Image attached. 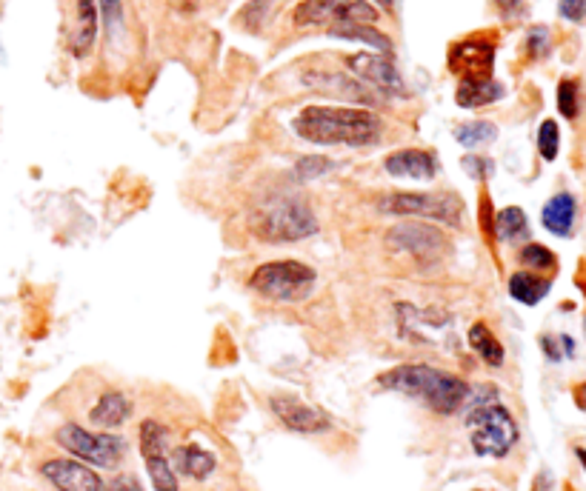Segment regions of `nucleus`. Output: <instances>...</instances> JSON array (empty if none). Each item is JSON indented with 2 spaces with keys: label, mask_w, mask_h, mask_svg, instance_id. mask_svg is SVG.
I'll list each match as a JSON object with an SVG mask.
<instances>
[{
  "label": "nucleus",
  "mask_w": 586,
  "mask_h": 491,
  "mask_svg": "<svg viewBox=\"0 0 586 491\" xmlns=\"http://www.w3.org/2000/svg\"><path fill=\"white\" fill-rule=\"evenodd\" d=\"M292 132L318 146H369L381 138L384 123L369 109L349 106H306L292 120Z\"/></svg>",
  "instance_id": "f257e3e1"
},
{
  "label": "nucleus",
  "mask_w": 586,
  "mask_h": 491,
  "mask_svg": "<svg viewBox=\"0 0 586 491\" xmlns=\"http://www.w3.org/2000/svg\"><path fill=\"white\" fill-rule=\"evenodd\" d=\"M381 389L406 394L421 400L435 414H455L466 409L472 386L458 374L426 366V363H404L378 377Z\"/></svg>",
  "instance_id": "f03ea898"
},
{
  "label": "nucleus",
  "mask_w": 586,
  "mask_h": 491,
  "mask_svg": "<svg viewBox=\"0 0 586 491\" xmlns=\"http://www.w3.org/2000/svg\"><path fill=\"white\" fill-rule=\"evenodd\" d=\"M252 232L263 243H295L318 232V217L298 197H278L263 203L252 217Z\"/></svg>",
  "instance_id": "7ed1b4c3"
},
{
  "label": "nucleus",
  "mask_w": 586,
  "mask_h": 491,
  "mask_svg": "<svg viewBox=\"0 0 586 491\" xmlns=\"http://www.w3.org/2000/svg\"><path fill=\"white\" fill-rule=\"evenodd\" d=\"M318 272L301 260H272L249 277V289L272 303H301L315 292Z\"/></svg>",
  "instance_id": "20e7f679"
},
{
  "label": "nucleus",
  "mask_w": 586,
  "mask_h": 491,
  "mask_svg": "<svg viewBox=\"0 0 586 491\" xmlns=\"http://www.w3.org/2000/svg\"><path fill=\"white\" fill-rule=\"evenodd\" d=\"M466 429L478 457H506L518 443V423L498 400L469 409Z\"/></svg>",
  "instance_id": "39448f33"
},
{
  "label": "nucleus",
  "mask_w": 586,
  "mask_h": 491,
  "mask_svg": "<svg viewBox=\"0 0 586 491\" xmlns=\"http://www.w3.org/2000/svg\"><path fill=\"white\" fill-rule=\"evenodd\" d=\"M381 212L438 220L444 226H461L464 203L458 195H446V192H392L381 200Z\"/></svg>",
  "instance_id": "423d86ee"
},
{
  "label": "nucleus",
  "mask_w": 586,
  "mask_h": 491,
  "mask_svg": "<svg viewBox=\"0 0 586 491\" xmlns=\"http://www.w3.org/2000/svg\"><path fill=\"white\" fill-rule=\"evenodd\" d=\"M58 446H63L69 454H75L81 463H92L98 469H115L126 454V443L118 434L109 432H86L83 426L66 423L55 432Z\"/></svg>",
  "instance_id": "0eeeda50"
},
{
  "label": "nucleus",
  "mask_w": 586,
  "mask_h": 491,
  "mask_svg": "<svg viewBox=\"0 0 586 491\" xmlns=\"http://www.w3.org/2000/svg\"><path fill=\"white\" fill-rule=\"evenodd\" d=\"M298 26H352V23H369L375 26L378 9L369 0H301L292 12Z\"/></svg>",
  "instance_id": "6e6552de"
},
{
  "label": "nucleus",
  "mask_w": 586,
  "mask_h": 491,
  "mask_svg": "<svg viewBox=\"0 0 586 491\" xmlns=\"http://www.w3.org/2000/svg\"><path fill=\"white\" fill-rule=\"evenodd\" d=\"M386 243L398 252H406L412 260H418L421 266H435L438 260H444L449 252V237L432 226V223H398L395 229H389Z\"/></svg>",
  "instance_id": "1a4fd4ad"
},
{
  "label": "nucleus",
  "mask_w": 586,
  "mask_h": 491,
  "mask_svg": "<svg viewBox=\"0 0 586 491\" xmlns=\"http://www.w3.org/2000/svg\"><path fill=\"white\" fill-rule=\"evenodd\" d=\"M269 409H272V414L281 420L289 432L324 434L332 429V417L324 409L306 406L298 397H289V394H275L269 400Z\"/></svg>",
  "instance_id": "9d476101"
},
{
  "label": "nucleus",
  "mask_w": 586,
  "mask_h": 491,
  "mask_svg": "<svg viewBox=\"0 0 586 491\" xmlns=\"http://www.w3.org/2000/svg\"><path fill=\"white\" fill-rule=\"evenodd\" d=\"M346 66H349L352 75L378 86L384 95H392V98H404L406 95L404 78H401L398 66L389 60V55H349Z\"/></svg>",
  "instance_id": "9b49d317"
},
{
  "label": "nucleus",
  "mask_w": 586,
  "mask_h": 491,
  "mask_svg": "<svg viewBox=\"0 0 586 491\" xmlns=\"http://www.w3.org/2000/svg\"><path fill=\"white\" fill-rule=\"evenodd\" d=\"M495 46L484 40H461L449 49V69L464 78H492Z\"/></svg>",
  "instance_id": "f8f14e48"
},
{
  "label": "nucleus",
  "mask_w": 586,
  "mask_h": 491,
  "mask_svg": "<svg viewBox=\"0 0 586 491\" xmlns=\"http://www.w3.org/2000/svg\"><path fill=\"white\" fill-rule=\"evenodd\" d=\"M41 474L58 491H103V480L81 460H46Z\"/></svg>",
  "instance_id": "ddd939ff"
},
{
  "label": "nucleus",
  "mask_w": 586,
  "mask_h": 491,
  "mask_svg": "<svg viewBox=\"0 0 586 491\" xmlns=\"http://www.w3.org/2000/svg\"><path fill=\"white\" fill-rule=\"evenodd\" d=\"M384 169L392 177H409V180H432L438 175V160L424 149H401L386 158Z\"/></svg>",
  "instance_id": "4468645a"
},
{
  "label": "nucleus",
  "mask_w": 586,
  "mask_h": 491,
  "mask_svg": "<svg viewBox=\"0 0 586 491\" xmlns=\"http://www.w3.org/2000/svg\"><path fill=\"white\" fill-rule=\"evenodd\" d=\"M132 417V400L126 397L123 392H103L101 400L92 406V412H89V420H92V426H98V429H118L123 426L126 420Z\"/></svg>",
  "instance_id": "2eb2a0df"
},
{
  "label": "nucleus",
  "mask_w": 586,
  "mask_h": 491,
  "mask_svg": "<svg viewBox=\"0 0 586 491\" xmlns=\"http://www.w3.org/2000/svg\"><path fill=\"white\" fill-rule=\"evenodd\" d=\"M172 460H175L172 466L181 474H186V477H192V480H206L209 474L218 469V457L201 449V446H195V443L178 446L175 454H172Z\"/></svg>",
  "instance_id": "dca6fc26"
},
{
  "label": "nucleus",
  "mask_w": 586,
  "mask_h": 491,
  "mask_svg": "<svg viewBox=\"0 0 586 491\" xmlns=\"http://www.w3.org/2000/svg\"><path fill=\"white\" fill-rule=\"evenodd\" d=\"M501 98H504V86L492 78H464L455 92L458 106H464V109H478V106L495 103Z\"/></svg>",
  "instance_id": "f3484780"
},
{
  "label": "nucleus",
  "mask_w": 586,
  "mask_h": 491,
  "mask_svg": "<svg viewBox=\"0 0 586 491\" xmlns=\"http://www.w3.org/2000/svg\"><path fill=\"white\" fill-rule=\"evenodd\" d=\"M306 86H315L321 92H329V95H341V98L352 100H364V103H375V98L364 89V83L358 80H349L344 75H332V72H309L304 75Z\"/></svg>",
  "instance_id": "a211bd4d"
},
{
  "label": "nucleus",
  "mask_w": 586,
  "mask_h": 491,
  "mask_svg": "<svg viewBox=\"0 0 586 491\" xmlns=\"http://www.w3.org/2000/svg\"><path fill=\"white\" fill-rule=\"evenodd\" d=\"M541 223H544L546 232H552L555 237H569L572 235V226H575V197L555 195L541 212Z\"/></svg>",
  "instance_id": "6ab92c4d"
},
{
  "label": "nucleus",
  "mask_w": 586,
  "mask_h": 491,
  "mask_svg": "<svg viewBox=\"0 0 586 491\" xmlns=\"http://www.w3.org/2000/svg\"><path fill=\"white\" fill-rule=\"evenodd\" d=\"M552 289V280L538 277L535 272H515L509 277V295L524 306H538Z\"/></svg>",
  "instance_id": "aec40b11"
},
{
  "label": "nucleus",
  "mask_w": 586,
  "mask_h": 491,
  "mask_svg": "<svg viewBox=\"0 0 586 491\" xmlns=\"http://www.w3.org/2000/svg\"><path fill=\"white\" fill-rule=\"evenodd\" d=\"M469 346H472V352L484 360L486 366H495L498 369L504 363V346H501V340L481 320L472 323V329H469Z\"/></svg>",
  "instance_id": "412c9836"
},
{
  "label": "nucleus",
  "mask_w": 586,
  "mask_h": 491,
  "mask_svg": "<svg viewBox=\"0 0 586 491\" xmlns=\"http://www.w3.org/2000/svg\"><path fill=\"white\" fill-rule=\"evenodd\" d=\"M329 35H332V38H341V40H361V43L372 46V49H378V52H384V55H389V52H392V40L386 38L384 32H378L375 26H369V23L338 26V29H329Z\"/></svg>",
  "instance_id": "4be33fe9"
},
{
  "label": "nucleus",
  "mask_w": 586,
  "mask_h": 491,
  "mask_svg": "<svg viewBox=\"0 0 586 491\" xmlns=\"http://www.w3.org/2000/svg\"><path fill=\"white\" fill-rule=\"evenodd\" d=\"M526 229H529V220H526L524 209H518V206H506L492 220V232L504 243H512V240L524 237Z\"/></svg>",
  "instance_id": "5701e85b"
},
{
  "label": "nucleus",
  "mask_w": 586,
  "mask_h": 491,
  "mask_svg": "<svg viewBox=\"0 0 586 491\" xmlns=\"http://www.w3.org/2000/svg\"><path fill=\"white\" fill-rule=\"evenodd\" d=\"M95 32H98V9H95V0H78V40H75V55L78 58H83L92 49Z\"/></svg>",
  "instance_id": "b1692460"
},
{
  "label": "nucleus",
  "mask_w": 586,
  "mask_h": 491,
  "mask_svg": "<svg viewBox=\"0 0 586 491\" xmlns=\"http://www.w3.org/2000/svg\"><path fill=\"white\" fill-rule=\"evenodd\" d=\"M141 454L143 460H149V457H161L169 449V429L158 423V420H143L141 423Z\"/></svg>",
  "instance_id": "393cba45"
},
{
  "label": "nucleus",
  "mask_w": 586,
  "mask_h": 491,
  "mask_svg": "<svg viewBox=\"0 0 586 491\" xmlns=\"http://www.w3.org/2000/svg\"><path fill=\"white\" fill-rule=\"evenodd\" d=\"M498 135V126L489 123V120H472V123H464L455 129V140L466 146V149H475V146H484V143H492Z\"/></svg>",
  "instance_id": "a878e982"
},
{
  "label": "nucleus",
  "mask_w": 586,
  "mask_h": 491,
  "mask_svg": "<svg viewBox=\"0 0 586 491\" xmlns=\"http://www.w3.org/2000/svg\"><path fill=\"white\" fill-rule=\"evenodd\" d=\"M146 472H149V480H152V486L155 491H178V472H175V466H172V460L161 454V457H149L146 460Z\"/></svg>",
  "instance_id": "bb28decb"
},
{
  "label": "nucleus",
  "mask_w": 586,
  "mask_h": 491,
  "mask_svg": "<svg viewBox=\"0 0 586 491\" xmlns=\"http://www.w3.org/2000/svg\"><path fill=\"white\" fill-rule=\"evenodd\" d=\"M521 263H524L526 269H532V272H544V269H555V255L541 246V243H529L521 249Z\"/></svg>",
  "instance_id": "cd10ccee"
},
{
  "label": "nucleus",
  "mask_w": 586,
  "mask_h": 491,
  "mask_svg": "<svg viewBox=\"0 0 586 491\" xmlns=\"http://www.w3.org/2000/svg\"><path fill=\"white\" fill-rule=\"evenodd\" d=\"M558 146H561V132H558V123L555 120H544L541 129H538V152L544 160L558 158Z\"/></svg>",
  "instance_id": "c85d7f7f"
},
{
  "label": "nucleus",
  "mask_w": 586,
  "mask_h": 491,
  "mask_svg": "<svg viewBox=\"0 0 586 491\" xmlns=\"http://www.w3.org/2000/svg\"><path fill=\"white\" fill-rule=\"evenodd\" d=\"M335 169V163L326 158H315V155H309V158H301L295 163V175L298 180H318V177L329 175Z\"/></svg>",
  "instance_id": "c756f323"
},
{
  "label": "nucleus",
  "mask_w": 586,
  "mask_h": 491,
  "mask_svg": "<svg viewBox=\"0 0 586 491\" xmlns=\"http://www.w3.org/2000/svg\"><path fill=\"white\" fill-rule=\"evenodd\" d=\"M558 109L564 118H575L578 115V86L575 80H561L558 86Z\"/></svg>",
  "instance_id": "7c9ffc66"
},
{
  "label": "nucleus",
  "mask_w": 586,
  "mask_h": 491,
  "mask_svg": "<svg viewBox=\"0 0 586 491\" xmlns=\"http://www.w3.org/2000/svg\"><path fill=\"white\" fill-rule=\"evenodd\" d=\"M103 491H143V486L135 474H118L109 483H103Z\"/></svg>",
  "instance_id": "2f4dec72"
},
{
  "label": "nucleus",
  "mask_w": 586,
  "mask_h": 491,
  "mask_svg": "<svg viewBox=\"0 0 586 491\" xmlns=\"http://www.w3.org/2000/svg\"><path fill=\"white\" fill-rule=\"evenodd\" d=\"M464 169L469 175L475 177V180H484L489 172H492V163L486 158H475V155H466L464 158Z\"/></svg>",
  "instance_id": "473e14b6"
},
{
  "label": "nucleus",
  "mask_w": 586,
  "mask_h": 491,
  "mask_svg": "<svg viewBox=\"0 0 586 491\" xmlns=\"http://www.w3.org/2000/svg\"><path fill=\"white\" fill-rule=\"evenodd\" d=\"M561 15L569 20H584L586 0H561Z\"/></svg>",
  "instance_id": "72a5a7b5"
},
{
  "label": "nucleus",
  "mask_w": 586,
  "mask_h": 491,
  "mask_svg": "<svg viewBox=\"0 0 586 491\" xmlns=\"http://www.w3.org/2000/svg\"><path fill=\"white\" fill-rule=\"evenodd\" d=\"M103 12H106V23H109V26H121V0H103Z\"/></svg>",
  "instance_id": "f704fd0d"
},
{
  "label": "nucleus",
  "mask_w": 586,
  "mask_h": 491,
  "mask_svg": "<svg viewBox=\"0 0 586 491\" xmlns=\"http://www.w3.org/2000/svg\"><path fill=\"white\" fill-rule=\"evenodd\" d=\"M529 49H532V55H538L541 49H546V29H532V35H529Z\"/></svg>",
  "instance_id": "c9c22d12"
},
{
  "label": "nucleus",
  "mask_w": 586,
  "mask_h": 491,
  "mask_svg": "<svg viewBox=\"0 0 586 491\" xmlns=\"http://www.w3.org/2000/svg\"><path fill=\"white\" fill-rule=\"evenodd\" d=\"M541 343H544V349H546V354H549V360H555V363H558V360H561V352H558V346L552 343V337H544Z\"/></svg>",
  "instance_id": "e433bc0d"
},
{
  "label": "nucleus",
  "mask_w": 586,
  "mask_h": 491,
  "mask_svg": "<svg viewBox=\"0 0 586 491\" xmlns=\"http://www.w3.org/2000/svg\"><path fill=\"white\" fill-rule=\"evenodd\" d=\"M575 400H578V406L586 412V383L578 389V392H575Z\"/></svg>",
  "instance_id": "4c0bfd02"
},
{
  "label": "nucleus",
  "mask_w": 586,
  "mask_h": 491,
  "mask_svg": "<svg viewBox=\"0 0 586 491\" xmlns=\"http://www.w3.org/2000/svg\"><path fill=\"white\" fill-rule=\"evenodd\" d=\"M498 6L509 12V9H515V6H521V0H498Z\"/></svg>",
  "instance_id": "58836bf2"
},
{
  "label": "nucleus",
  "mask_w": 586,
  "mask_h": 491,
  "mask_svg": "<svg viewBox=\"0 0 586 491\" xmlns=\"http://www.w3.org/2000/svg\"><path fill=\"white\" fill-rule=\"evenodd\" d=\"M578 460H581V463H584V469H586V449H578Z\"/></svg>",
  "instance_id": "ea45409f"
},
{
  "label": "nucleus",
  "mask_w": 586,
  "mask_h": 491,
  "mask_svg": "<svg viewBox=\"0 0 586 491\" xmlns=\"http://www.w3.org/2000/svg\"><path fill=\"white\" fill-rule=\"evenodd\" d=\"M378 3H381V6H386V9H389V6H392L395 0H378Z\"/></svg>",
  "instance_id": "a19ab883"
}]
</instances>
